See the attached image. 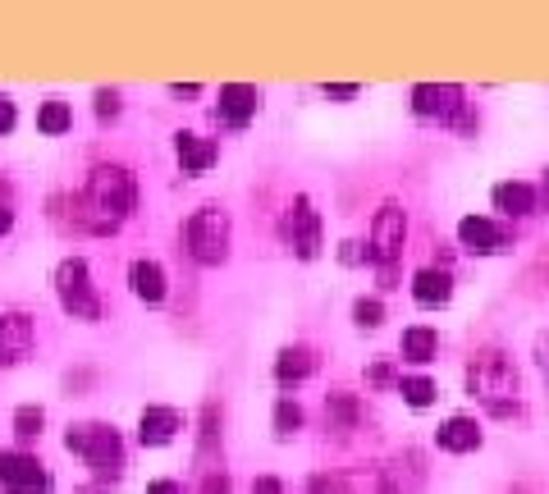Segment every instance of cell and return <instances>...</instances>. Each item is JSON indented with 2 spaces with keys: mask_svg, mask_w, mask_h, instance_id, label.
I'll return each mask as SVG.
<instances>
[{
  "mask_svg": "<svg viewBox=\"0 0 549 494\" xmlns=\"http://www.w3.org/2000/svg\"><path fill=\"white\" fill-rule=\"evenodd\" d=\"M467 394L481 398L485 408L499 412V417L517 412V371H513V362H508L504 353H495V348L476 353L472 366H467Z\"/></svg>",
  "mask_w": 549,
  "mask_h": 494,
  "instance_id": "6da1fadb",
  "label": "cell"
},
{
  "mask_svg": "<svg viewBox=\"0 0 549 494\" xmlns=\"http://www.w3.org/2000/svg\"><path fill=\"white\" fill-rule=\"evenodd\" d=\"M83 202L101 215V225L115 229L124 215L133 211L138 202V188H133V174L119 170V165H97L87 174V188H83Z\"/></svg>",
  "mask_w": 549,
  "mask_h": 494,
  "instance_id": "7a4b0ae2",
  "label": "cell"
},
{
  "mask_svg": "<svg viewBox=\"0 0 549 494\" xmlns=\"http://www.w3.org/2000/svg\"><path fill=\"white\" fill-rule=\"evenodd\" d=\"M65 449L83 453L87 467L97 476H119L124 472V444L110 426H97V421H87V426H69L65 435Z\"/></svg>",
  "mask_w": 549,
  "mask_h": 494,
  "instance_id": "3957f363",
  "label": "cell"
},
{
  "mask_svg": "<svg viewBox=\"0 0 549 494\" xmlns=\"http://www.w3.org/2000/svg\"><path fill=\"white\" fill-rule=\"evenodd\" d=\"M55 293H60V307H65L74 321H97L101 316V298L92 289V275H87V261L69 257L55 270Z\"/></svg>",
  "mask_w": 549,
  "mask_h": 494,
  "instance_id": "277c9868",
  "label": "cell"
},
{
  "mask_svg": "<svg viewBox=\"0 0 549 494\" xmlns=\"http://www.w3.org/2000/svg\"><path fill=\"white\" fill-rule=\"evenodd\" d=\"M188 252L202 266H220L229 257V215L220 206H202L188 220Z\"/></svg>",
  "mask_w": 549,
  "mask_h": 494,
  "instance_id": "5b68a950",
  "label": "cell"
},
{
  "mask_svg": "<svg viewBox=\"0 0 549 494\" xmlns=\"http://www.w3.org/2000/svg\"><path fill=\"white\" fill-rule=\"evenodd\" d=\"M403 238H408V215H403V206H394V202L380 206L376 220H371V252H366V257L385 270V280H389V270H394V261L403 257Z\"/></svg>",
  "mask_w": 549,
  "mask_h": 494,
  "instance_id": "8992f818",
  "label": "cell"
},
{
  "mask_svg": "<svg viewBox=\"0 0 549 494\" xmlns=\"http://www.w3.org/2000/svg\"><path fill=\"white\" fill-rule=\"evenodd\" d=\"M0 490L10 494H46L51 476L42 472V462L28 453H0Z\"/></svg>",
  "mask_w": 549,
  "mask_h": 494,
  "instance_id": "52a82bcc",
  "label": "cell"
},
{
  "mask_svg": "<svg viewBox=\"0 0 549 494\" xmlns=\"http://www.w3.org/2000/svg\"><path fill=\"white\" fill-rule=\"evenodd\" d=\"M284 238L293 243V252H298L302 261H312L316 252H321V215L312 211L307 197H298V202L289 206V215H284Z\"/></svg>",
  "mask_w": 549,
  "mask_h": 494,
  "instance_id": "ba28073f",
  "label": "cell"
},
{
  "mask_svg": "<svg viewBox=\"0 0 549 494\" xmlns=\"http://www.w3.org/2000/svg\"><path fill=\"white\" fill-rule=\"evenodd\" d=\"M33 353V316L5 312L0 316V366H14Z\"/></svg>",
  "mask_w": 549,
  "mask_h": 494,
  "instance_id": "9c48e42d",
  "label": "cell"
},
{
  "mask_svg": "<svg viewBox=\"0 0 549 494\" xmlns=\"http://www.w3.org/2000/svg\"><path fill=\"white\" fill-rule=\"evenodd\" d=\"M458 238H463L467 252H476V257H495V252H504L508 247V234L495 225V220H485V215H467V220H458Z\"/></svg>",
  "mask_w": 549,
  "mask_h": 494,
  "instance_id": "30bf717a",
  "label": "cell"
},
{
  "mask_svg": "<svg viewBox=\"0 0 549 494\" xmlns=\"http://www.w3.org/2000/svg\"><path fill=\"white\" fill-rule=\"evenodd\" d=\"M463 106V87H449V83H417L412 87V110L426 119H449L453 110Z\"/></svg>",
  "mask_w": 549,
  "mask_h": 494,
  "instance_id": "8fae6325",
  "label": "cell"
},
{
  "mask_svg": "<svg viewBox=\"0 0 549 494\" xmlns=\"http://www.w3.org/2000/svg\"><path fill=\"white\" fill-rule=\"evenodd\" d=\"M252 115H257V87L252 83H225L220 87V119H225V124L243 129Z\"/></svg>",
  "mask_w": 549,
  "mask_h": 494,
  "instance_id": "7c38bea8",
  "label": "cell"
},
{
  "mask_svg": "<svg viewBox=\"0 0 549 494\" xmlns=\"http://www.w3.org/2000/svg\"><path fill=\"white\" fill-rule=\"evenodd\" d=\"M183 430V417L174 408H147L138 421V440L147 444V449H161V444H170L174 435Z\"/></svg>",
  "mask_w": 549,
  "mask_h": 494,
  "instance_id": "4fadbf2b",
  "label": "cell"
},
{
  "mask_svg": "<svg viewBox=\"0 0 549 494\" xmlns=\"http://www.w3.org/2000/svg\"><path fill=\"white\" fill-rule=\"evenodd\" d=\"M174 151H179L183 174H206L216 165V142L197 138V133H179V138H174Z\"/></svg>",
  "mask_w": 549,
  "mask_h": 494,
  "instance_id": "5bb4252c",
  "label": "cell"
},
{
  "mask_svg": "<svg viewBox=\"0 0 549 494\" xmlns=\"http://www.w3.org/2000/svg\"><path fill=\"white\" fill-rule=\"evenodd\" d=\"M435 440H440L444 453H472V449H481V426L472 417H449Z\"/></svg>",
  "mask_w": 549,
  "mask_h": 494,
  "instance_id": "9a60e30c",
  "label": "cell"
},
{
  "mask_svg": "<svg viewBox=\"0 0 549 494\" xmlns=\"http://www.w3.org/2000/svg\"><path fill=\"white\" fill-rule=\"evenodd\" d=\"M412 298H417L421 307H444V302L453 298V280L444 270H417V275H412Z\"/></svg>",
  "mask_w": 549,
  "mask_h": 494,
  "instance_id": "2e32d148",
  "label": "cell"
},
{
  "mask_svg": "<svg viewBox=\"0 0 549 494\" xmlns=\"http://www.w3.org/2000/svg\"><path fill=\"white\" fill-rule=\"evenodd\" d=\"M129 284L142 302H161L165 298V270L156 261H133L129 266Z\"/></svg>",
  "mask_w": 549,
  "mask_h": 494,
  "instance_id": "e0dca14e",
  "label": "cell"
},
{
  "mask_svg": "<svg viewBox=\"0 0 549 494\" xmlns=\"http://www.w3.org/2000/svg\"><path fill=\"white\" fill-rule=\"evenodd\" d=\"M312 366H316L312 348H284V353L275 357V380H280V385H298V380L312 376Z\"/></svg>",
  "mask_w": 549,
  "mask_h": 494,
  "instance_id": "ac0fdd59",
  "label": "cell"
},
{
  "mask_svg": "<svg viewBox=\"0 0 549 494\" xmlns=\"http://www.w3.org/2000/svg\"><path fill=\"white\" fill-rule=\"evenodd\" d=\"M495 206L508 215H527V211H536V188H531V183H499Z\"/></svg>",
  "mask_w": 549,
  "mask_h": 494,
  "instance_id": "d6986e66",
  "label": "cell"
},
{
  "mask_svg": "<svg viewBox=\"0 0 549 494\" xmlns=\"http://www.w3.org/2000/svg\"><path fill=\"white\" fill-rule=\"evenodd\" d=\"M435 348H440V339H435L431 325H412V330H403V344L399 353L408 357V362H431Z\"/></svg>",
  "mask_w": 549,
  "mask_h": 494,
  "instance_id": "ffe728a7",
  "label": "cell"
},
{
  "mask_svg": "<svg viewBox=\"0 0 549 494\" xmlns=\"http://www.w3.org/2000/svg\"><path fill=\"white\" fill-rule=\"evenodd\" d=\"M69 124H74V110H69L65 101H46V106L37 110V129H42L46 138H60Z\"/></svg>",
  "mask_w": 549,
  "mask_h": 494,
  "instance_id": "44dd1931",
  "label": "cell"
},
{
  "mask_svg": "<svg viewBox=\"0 0 549 494\" xmlns=\"http://www.w3.org/2000/svg\"><path fill=\"white\" fill-rule=\"evenodd\" d=\"M399 394L408 398V408H431L435 403V385L426 376H412V380H399Z\"/></svg>",
  "mask_w": 549,
  "mask_h": 494,
  "instance_id": "7402d4cb",
  "label": "cell"
},
{
  "mask_svg": "<svg viewBox=\"0 0 549 494\" xmlns=\"http://www.w3.org/2000/svg\"><path fill=\"white\" fill-rule=\"evenodd\" d=\"M353 321L362 325V330H376V325L385 321V302L380 298H357L353 302Z\"/></svg>",
  "mask_w": 549,
  "mask_h": 494,
  "instance_id": "603a6c76",
  "label": "cell"
},
{
  "mask_svg": "<svg viewBox=\"0 0 549 494\" xmlns=\"http://www.w3.org/2000/svg\"><path fill=\"white\" fill-rule=\"evenodd\" d=\"M298 426H302V408L293 403L289 394H284L280 403H275V430H280V435H293Z\"/></svg>",
  "mask_w": 549,
  "mask_h": 494,
  "instance_id": "cb8c5ba5",
  "label": "cell"
},
{
  "mask_svg": "<svg viewBox=\"0 0 549 494\" xmlns=\"http://www.w3.org/2000/svg\"><path fill=\"white\" fill-rule=\"evenodd\" d=\"M42 426H46V412L42 408H19V412H14V430H19L23 440L42 435Z\"/></svg>",
  "mask_w": 549,
  "mask_h": 494,
  "instance_id": "d4e9b609",
  "label": "cell"
},
{
  "mask_svg": "<svg viewBox=\"0 0 549 494\" xmlns=\"http://www.w3.org/2000/svg\"><path fill=\"white\" fill-rule=\"evenodd\" d=\"M202 494H229V476L225 472H211L202 485Z\"/></svg>",
  "mask_w": 549,
  "mask_h": 494,
  "instance_id": "484cf974",
  "label": "cell"
},
{
  "mask_svg": "<svg viewBox=\"0 0 549 494\" xmlns=\"http://www.w3.org/2000/svg\"><path fill=\"white\" fill-rule=\"evenodd\" d=\"M252 494H284V485L275 476H261V481H252Z\"/></svg>",
  "mask_w": 549,
  "mask_h": 494,
  "instance_id": "4316f807",
  "label": "cell"
},
{
  "mask_svg": "<svg viewBox=\"0 0 549 494\" xmlns=\"http://www.w3.org/2000/svg\"><path fill=\"white\" fill-rule=\"evenodd\" d=\"M14 129V101L0 97V133H10Z\"/></svg>",
  "mask_w": 549,
  "mask_h": 494,
  "instance_id": "83f0119b",
  "label": "cell"
},
{
  "mask_svg": "<svg viewBox=\"0 0 549 494\" xmlns=\"http://www.w3.org/2000/svg\"><path fill=\"white\" fill-rule=\"evenodd\" d=\"M97 110H101V115H115V110H119V97H115V92H101V97H97Z\"/></svg>",
  "mask_w": 549,
  "mask_h": 494,
  "instance_id": "f1b7e54d",
  "label": "cell"
},
{
  "mask_svg": "<svg viewBox=\"0 0 549 494\" xmlns=\"http://www.w3.org/2000/svg\"><path fill=\"white\" fill-rule=\"evenodd\" d=\"M147 494H183V490H179L174 481H151V485H147Z\"/></svg>",
  "mask_w": 549,
  "mask_h": 494,
  "instance_id": "f546056e",
  "label": "cell"
},
{
  "mask_svg": "<svg viewBox=\"0 0 549 494\" xmlns=\"http://www.w3.org/2000/svg\"><path fill=\"white\" fill-rule=\"evenodd\" d=\"M325 97H357V87L344 83V87H325Z\"/></svg>",
  "mask_w": 549,
  "mask_h": 494,
  "instance_id": "4dcf8cb0",
  "label": "cell"
},
{
  "mask_svg": "<svg viewBox=\"0 0 549 494\" xmlns=\"http://www.w3.org/2000/svg\"><path fill=\"white\" fill-rule=\"evenodd\" d=\"M10 225H14V215L5 211V206H0V234H5V229H10Z\"/></svg>",
  "mask_w": 549,
  "mask_h": 494,
  "instance_id": "1f68e13d",
  "label": "cell"
},
{
  "mask_svg": "<svg viewBox=\"0 0 549 494\" xmlns=\"http://www.w3.org/2000/svg\"><path fill=\"white\" fill-rule=\"evenodd\" d=\"M78 494H101V490H78Z\"/></svg>",
  "mask_w": 549,
  "mask_h": 494,
  "instance_id": "d6a6232c",
  "label": "cell"
},
{
  "mask_svg": "<svg viewBox=\"0 0 549 494\" xmlns=\"http://www.w3.org/2000/svg\"><path fill=\"white\" fill-rule=\"evenodd\" d=\"M545 366H549V357H545Z\"/></svg>",
  "mask_w": 549,
  "mask_h": 494,
  "instance_id": "836d02e7",
  "label": "cell"
}]
</instances>
